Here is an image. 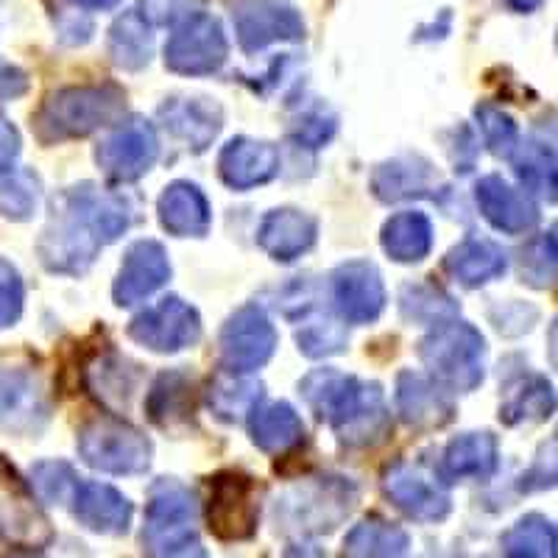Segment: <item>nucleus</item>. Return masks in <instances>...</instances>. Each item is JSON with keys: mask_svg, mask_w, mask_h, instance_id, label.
Segmentation results:
<instances>
[{"mask_svg": "<svg viewBox=\"0 0 558 558\" xmlns=\"http://www.w3.org/2000/svg\"><path fill=\"white\" fill-rule=\"evenodd\" d=\"M299 388L316 416L327 418L347 447H372L391 430V413L377 383H361L336 368H318Z\"/></svg>", "mask_w": 558, "mask_h": 558, "instance_id": "1", "label": "nucleus"}, {"mask_svg": "<svg viewBox=\"0 0 558 558\" xmlns=\"http://www.w3.org/2000/svg\"><path fill=\"white\" fill-rule=\"evenodd\" d=\"M123 107H126V96L114 84L64 87L43 104L37 114V132L45 143L87 137L107 123L118 121Z\"/></svg>", "mask_w": 558, "mask_h": 558, "instance_id": "2", "label": "nucleus"}, {"mask_svg": "<svg viewBox=\"0 0 558 558\" xmlns=\"http://www.w3.org/2000/svg\"><path fill=\"white\" fill-rule=\"evenodd\" d=\"M193 522L196 497L191 488L179 481H159L148 495L143 542L154 558H207Z\"/></svg>", "mask_w": 558, "mask_h": 558, "instance_id": "3", "label": "nucleus"}, {"mask_svg": "<svg viewBox=\"0 0 558 558\" xmlns=\"http://www.w3.org/2000/svg\"><path fill=\"white\" fill-rule=\"evenodd\" d=\"M422 361L450 391H475L486 368V341L472 324L450 318L422 341Z\"/></svg>", "mask_w": 558, "mask_h": 558, "instance_id": "4", "label": "nucleus"}, {"mask_svg": "<svg viewBox=\"0 0 558 558\" xmlns=\"http://www.w3.org/2000/svg\"><path fill=\"white\" fill-rule=\"evenodd\" d=\"M355 500V486L343 477H316L279 497L277 520L302 533L332 531L352 511Z\"/></svg>", "mask_w": 558, "mask_h": 558, "instance_id": "5", "label": "nucleus"}, {"mask_svg": "<svg viewBox=\"0 0 558 558\" xmlns=\"http://www.w3.org/2000/svg\"><path fill=\"white\" fill-rule=\"evenodd\" d=\"M78 452L98 472L137 475L151 463V441L121 418H96L78 433Z\"/></svg>", "mask_w": 558, "mask_h": 558, "instance_id": "6", "label": "nucleus"}, {"mask_svg": "<svg viewBox=\"0 0 558 558\" xmlns=\"http://www.w3.org/2000/svg\"><path fill=\"white\" fill-rule=\"evenodd\" d=\"M229 43L213 14L193 12L177 23L166 45V64L182 76H207L227 62Z\"/></svg>", "mask_w": 558, "mask_h": 558, "instance_id": "7", "label": "nucleus"}, {"mask_svg": "<svg viewBox=\"0 0 558 558\" xmlns=\"http://www.w3.org/2000/svg\"><path fill=\"white\" fill-rule=\"evenodd\" d=\"M0 539L17 547H45L53 539L34 488L0 458Z\"/></svg>", "mask_w": 558, "mask_h": 558, "instance_id": "8", "label": "nucleus"}, {"mask_svg": "<svg viewBox=\"0 0 558 558\" xmlns=\"http://www.w3.org/2000/svg\"><path fill=\"white\" fill-rule=\"evenodd\" d=\"M159 154L157 132L143 118H129L118 123L96 151V162L109 179L118 182H134L143 173L151 171Z\"/></svg>", "mask_w": 558, "mask_h": 558, "instance_id": "9", "label": "nucleus"}, {"mask_svg": "<svg viewBox=\"0 0 558 558\" xmlns=\"http://www.w3.org/2000/svg\"><path fill=\"white\" fill-rule=\"evenodd\" d=\"M129 336L140 347L154 349V352H179L202 338V318H198L196 307H191L179 296H166L162 302L134 316V322L129 324Z\"/></svg>", "mask_w": 558, "mask_h": 558, "instance_id": "10", "label": "nucleus"}, {"mask_svg": "<svg viewBox=\"0 0 558 558\" xmlns=\"http://www.w3.org/2000/svg\"><path fill=\"white\" fill-rule=\"evenodd\" d=\"M232 20H235L238 43L246 53L263 51L266 45L282 39L305 37L302 14L288 0H243L232 12Z\"/></svg>", "mask_w": 558, "mask_h": 558, "instance_id": "11", "label": "nucleus"}, {"mask_svg": "<svg viewBox=\"0 0 558 558\" xmlns=\"http://www.w3.org/2000/svg\"><path fill=\"white\" fill-rule=\"evenodd\" d=\"M277 349V330L260 307H241L235 316L223 324L221 355L232 372H254L266 366Z\"/></svg>", "mask_w": 558, "mask_h": 558, "instance_id": "12", "label": "nucleus"}, {"mask_svg": "<svg viewBox=\"0 0 558 558\" xmlns=\"http://www.w3.org/2000/svg\"><path fill=\"white\" fill-rule=\"evenodd\" d=\"M209 531L221 539H246L257 525V497L252 477L223 472L209 486Z\"/></svg>", "mask_w": 558, "mask_h": 558, "instance_id": "13", "label": "nucleus"}, {"mask_svg": "<svg viewBox=\"0 0 558 558\" xmlns=\"http://www.w3.org/2000/svg\"><path fill=\"white\" fill-rule=\"evenodd\" d=\"M332 302L343 322L368 324L386 307V286L372 263L349 260L332 274Z\"/></svg>", "mask_w": 558, "mask_h": 558, "instance_id": "14", "label": "nucleus"}, {"mask_svg": "<svg viewBox=\"0 0 558 558\" xmlns=\"http://www.w3.org/2000/svg\"><path fill=\"white\" fill-rule=\"evenodd\" d=\"M98 246H101L98 238L64 207L62 216L53 218L51 227L43 232L39 257H43L48 271L82 274L87 271L89 263L96 260Z\"/></svg>", "mask_w": 558, "mask_h": 558, "instance_id": "15", "label": "nucleus"}, {"mask_svg": "<svg viewBox=\"0 0 558 558\" xmlns=\"http://www.w3.org/2000/svg\"><path fill=\"white\" fill-rule=\"evenodd\" d=\"M383 488L393 506L405 511L411 520L438 522L450 514V495L438 483H433V477L413 470L408 463H393L383 477Z\"/></svg>", "mask_w": 558, "mask_h": 558, "instance_id": "16", "label": "nucleus"}, {"mask_svg": "<svg viewBox=\"0 0 558 558\" xmlns=\"http://www.w3.org/2000/svg\"><path fill=\"white\" fill-rule=\"evenodd\" d=\"M168 277H171V263H168L166 248L157 241H137L126 252V260L114 279V302L121 307L137 305L157 288L166 286Z\"/></svg>", "mask_w": 558, "mask_h": 558, "instance_id": "17", "label": "nucleus"}, {"mask_svg": "<svg viewBox=\"0 0 558 558\" xmlns=\"http://www.w3.org/2000/svg\"><path fill=\"white\" fill-rule=\"evenodd\" d=\"M477 207L497 232L525 235L539 223V209L527 193L517 191L502 177H483L475 187Z\"/></svg>", "mask_w": 558, "mask_h": 558, "instance_id": "18", "label": "nucleus"}, {"mask_svg": "<svg viewBox=\"0 0 558 558\" xmlns=\"http://www.w3.org/2000/svg\"><path fill=\"white\" fill-rule=\"evenodd\" d=\"M62 202L98 238V243L118 241L132 221L126 198L98 191L96 184H78V187L64 193Z\"/></svg>", "mask_w": 558, "mask_h": 558, "instance_id": "19", "label": "nucleus"}, {"mask_svg": "<svg viewBox=\"0 0 558 558\" xmlns=\"http://www.w3.org/2000/svg\"><path fill=\"white\" fill-rule=\"evenodd\" d=\"M218 171L232 191H252L279 171V151L266 140L238 137L227 143L218 157Z\"/></svg>", "mask_w": 558, "mask_h": 558, "instance_id": "20", "label": "nucleus"}, {"mask_svg": "<svg viewBox=\"0 0 558 558\" xmlns=\"http://www.w3.org/2000/svg\"><path fill=\"white\" fill-rule=\"evenodd\" d=\"M318 223L316 218H311L302 209L282 207L271 209L266 218L260 221L257 229V243L263 246V252L271 254L274 260L291 263L296 257L307 252V248L316 243Z\"/></svg>", "mask_w": 558, "mask_h": 558, "instance_id": "21", "label": "nucleus"}, {"mask_svg": "<svg viewBox=\"0 0 558 558\" xmlns=\"http://www.w3.org/2000/svg\"><path fill=\"white\" fill-rule=\"evenodd\" d=\"M397 411L411 427H441L452 418V400L438 380L402 372L397 380Z\"/></svg>", "mask_w": 558, "mask_h": 558, "instance_id": "22", "label": "nucleus"}, {"mask_svg": "<svg viewBox=\"0 0 558 558\" xmlns=\"http://www.w3.org/2000/svg\"><path fill=\"white\" fill-rule=\"evenodd\" d=\"M500 452L492 433H463L452 438L438 461V477L447 483L456 481H488L497 472Z\"/></svg>", "mask_w": 558, "mask_h": 558, "instance_id": "23", "label": "nucleus"}, {"mask_svg": "<svg viewBox=\"0 0 558 558\" xmlns=\"http://www.w3.org/2000/svg\"><path fill=\"white\" fill-rule=\"evenodd\" d=\"M159 118L168 132L193 151H204L218 137L223 123V112L216 101L207 98H171L162 104Z\"/></svg>", "mask_w": 558, "mask_h": 558, "instance_id": "24", "label": "nucleus"}, {"mask_svg": "<svg viewBox=\"0 0 558 558\" xmlns=\"http://www.w3.org/2000/svg\"><path fill=\"white\" fill-rule=\"evenodd\" d=\"M73 517L96 533H123L132 522V502L107 483L82 481L73 495Z\"/></svg>", "mask_w": 558, "mask_h": 558, "instance_id": "25", "label": "nucleus"}, {"mask_svg": "<svg viewBox=\"0 0 558 558\" xmlns=\"http://www.w3.org/2000/svg\"><path fill=\"white\" fill-rule=\"evenodd\" d=\"M48 405L28 372L0 368V425L9 430H37Z\"/></svg>", "mask_w": 558, "mask_h": 558, "instance_id": "26", "label": "nucleus"}, {"mask_svg": "<svg viewBox=\"0 0 558 558\" xmlns=\"http://www.w3.org/2000/svg\"><path fill=\"white\" fill-rule=\"evenodd\" d=\"M159 221L177 238H204L213 223L207 196L191 182L168 184L159 196Z\"/></svg>", "mask_w": 558, "mask_h": 558, "instance_id": "27", "label": "nucleus"}, {"mask_svg": "<svg viewBox=\"0 0 558 558\" xmlns=\"http://www.w3.org/2000/svg\"><path fill=\"white\" fill-rule=\"evenodd\" d=\"M508 266V257L497 243L483 241V238H470V241L458 243L447 254L445 268L456 282L463 288H481L492 279L502 277Z\"/></svg>", "mask_w": 558, "mask_h": 558, "instance_id": "28", "label": "nucleus"}, {"mask_svg": "<svg viewBox=\"0 0 558 558\" xmlns=\"http://www.w3.org/2000/svg\"><path fill=\"white\" fill-rule=\"evenodd\" d=\"M248 430H252L254 445L271 456L293 450L305 438V425L288 402H268L257 408L248 418Z\"/></svg>", "mask_w": 558, "mask_h": 558, "instance_id": "29", "label": "nucleus"}, {"mask_svg": "<svg viewBox=\"0 0 558 558\" xmlns=\"http://www.w3.org/2000/svg\"><path fill=\"white\" fill-rule=\"evenodd\" d=\"M514 173L527 191L547 204L558 202V157L542 140H522L511 154Z\"/></svg>", "mask_w": 558, "mask_h": 558, "instance_id": "30", "label": "nucleus"}, {"mask_svg": "<svg viewBox=\"0 0 558 558\" xmlns=\"http://www.w3.org/2000/svg\"><path fill=\"white\" fill-rule=\"evenodd\" d=\"M438 182L436 171L422 157H400L380 166L372 177V191L383 202H400V198L425 196Z\"/></svg>", "mask_w": 558, "mask_h": 558, "instance_id": "31", "label": "nucleus"}, {"mask_svg": "<svg viewBox=\"0 0 558 558\" xmlns=\"http://www.w3.org/2000/svg\"><path fill=\"white\" fill-rule=\"evenodd\" d=\"M383 248L397 263L425 260L433 248V223L425 213L405 209L383 227Z\"/></svg>", "mask_w": 558, "mask_h": 558, "instance_id": "32", "label": "nucleus"}, {"mask_svg": "<svg viewBox=\"0 0 558 558\" xmlns=\"http://www.w3.org/2000/svg\"><path fill=\"white\" fill-rule=\"evenodd\" d=\"M260 397V383L246 377L243 372L227 368V372L216 375V380L209 383L207 405L223 422H243V418H252V413L257 411Z\"/></svg>", "mask_w": 558, "mask_h": 558, "instance_id": "33", "label": "nucleus"}, {"mask_svg": "<svg viewBox=\"0 0 558 558\" xmlns=\"http://www.w3.org/2000/svg\"><path fill=\"white\" fill-rule=\"evenodd\" d=\"M558 408V393L550 380L542 375H527L508 391L506 402L500 405V418L506 425H522V422H545Z\"/></svg>", "mask_w": 558, "mask_h": 558, "instance_id": "34", "label": "nucleus"}, {"mask_svg": "<svg viewBox=\"0 0 558 558\" xmlns=\"http://www.w3.org/2000/svg\"><path fill=\"white\" fill-rule=\"evenodd\" d=\"M154 34L151 23L140 12H126L114 20L109 32V57L123 70H143L151 62Z\"/></svg>", "mask_w": 558, "mask_h": 558, "instance_id": "35", "label": "nucleus"}, {"mask_svg": "<svg viewBox=\"0 0 558 558\" xmlns=\"http://www.w3.org/2000/svg\"><path fill=\"white\" fill-rule=\"evenodd\" d=\"M408 533L383 520L355 525L343 539V558H408Z\"/></svg>", "mask_w": 558, "mask_h": 558, "instance_id": "36", "label": "nucleus"}, {"mask_svg": "<svg viewBox=\"0 0 558 558\" xmlns=\"http://www.w3.org/2000/svg\"><path fill=\"white\" fill-rule=\"evenodd\" d=\"M502 558H558V533L542 514H527L502 533Z\"/></svg>", "mask_w": 558, "mask_h": 558, "instance_id": "37", "label": "nucleus"}, {"mask_svg": "<svg viewBox=\"0 0 558 558\" xmlns=\"http://www.w3.org/2000/svg\"><path fill=\"white\" fill-rule=\"evenodd\" d=\"M148 416L157 422L159 427H171L182 418H187V413H193V383L191 377L182 375V372H166L159 375L157 383L151 386L148 393Z\"/></svg>", "mask_w": 558, "mask_h": 558, "instance_id": "38", "label": "nucleus"}, {"mask_svg": "<svg viewBox=\"0 0 558 558\" xmlns=\"http://www.w3.org/2000/svg\"><path fill=\"white\" fill-rule=\"evenodd\" d=\"M129 363L121 361L118 355L98 357L93 366L87 368V386L96 393L98 400L112 411H123L134 391V372L126 368Z\"/></svg>", "mask_w": 558, "mask_h": 558, "instance_id": "39", "label": "nucleus"}, {"mask_svg": "<svg viewBox=\"0 0 558 558\" xmlns=\"http://www.w3.org/2000/svg\"><path fill=\"white\" fill-rule=\"evenodd\" d=\"M39 179L34 171H12L0 179V213L12 221H28L39 207Z\"/></svg>", "mask_w": 558, "mask_h": 558, "instance_id": "40", "label": "nucleus"}, {"mask_svg": "<svg viewBox=\"0 0 558 558\" xmlns=\"http://www.w3.org/2000/svg\"><path fill=\"white\" fill-rule=\"evenodd\" d=\"M522 282L533 288H550L558 282V243L553 235L531 238L520 252Z\"/></svg>", "mask_w": 558, "mask_h": 558, "instance_id": "41", "label": "nucleus"}, {"mask_svg": "<svg viewBox=\"0 0 558 558\" xmlns=\"http://www.w3.org/2000/svg\"><path fill=\"white\" fill-rule=\"evenodd\" d=\"M402 316L408 322H436L445 324V318L456 316V305L445 291L433 286H408L402 291Z\"/></svg>", "mask_w": 558, "mask_h": 558, "instance_id": "42", "label": "nucleus"}, {"mask_svg": "<svg viewBox=\"0 0 558 558\" xmlns=\"http://www.w3.org/2000/svg\"><path fill=\"white\" fill-rule=\"evenodd\" d=\"M78 483L73 466L64 461H43L32 470V488L43 502H73Z\"/></svg>", "mask_w": 558, "mask_h": 558, "instance_id": "43", "label": "nucleus"}, {"mask_svg": "<svg viewBox=\"0 0 558 558\" xmlns=\"http://www.w3.org/2000/svg\"><path fill=\"white\" fill-rule=\"evenodd\" d=\"M296 343L307 357L338 355L347 347V330L336 318H313V322L302 324V330L296 332Z\"/></svg>", "mask_w": 558, "mask_h": 558, "instance_id": "44", "label": "nucleus"}, {"mask_svg": "<svg viewBox=\"0 0 558 558\" xmlns=\"http://www.w3.org/2000/svg\"><path fill=\"white\" fill-rule=\"evenodd\" d=\"M477 123H481L483 140L486 146L497 154V157H511L514 148L520 146V132L517 123L508 118L502 109L492 107V104H481L477 107Z\"/></svg>", "mask_w": 558, "mask_h": 558, "instance_id": "45", "label": "nucleus"}, {"mask_svg": "<svg viewBox=\"0 0 558 558\" xmlns=\"http://www.w3.org/2000/svg\"><path fill=\"white\" fill-rule=\"evenodd\" d=\"M558 486V427L545 445L536 452V461L531 463V470L522 475L520 488L522 492H545V488Z\"/></svg>", "mask_w": 558, "mask_h": 558, "instance_id": "46", "label": "nucleus"}, {"mask_svg": "<svg viewBox=\"0 0 558 558\" xmlns=\"http://www.w3.org/2000/svg\"><path fill=\"white\" fill-rule=\"evenodd\" d=\"M23 299H26V291H23L17 268L0 257V330H7L17 322L23 313Z\"/></svg>", "mask_w": 558, "mask_h": 558, "instance_id": "47", "label": "nucleus"}, {"mask_svg": "<svg viewBox=\"0 0 558 558\" xmlns=\"http://www.w3.org/2000/svg\"><path fill=\"white\" fill-rule=\"evenodd\" d=\"M536 318H539V311L522 305V302H511V305H502L500 311H492V322L506 336H522L536 324Z\"/></svg>", "mask_w": 558, "mask_h": 558, "instance_id": "48", "label": "nucleus"}, {"mask_svg": "<svg viewBox=\"0 0 558 558\" xmlns=\"http://www.w3.org/2000/svg\"><path fill=\"white\" fill-rule=\"evenodd\" d=\"M332 132H336V118H330V114H324L322 109H316V112L305 114V118L299 121L293 137H296L299 143H305L307 148H318L332 137Z\"/></svg>", "mask_w": 558, "mask_h": 558, "instance_id": "49", "label": "nucleus"}, {"mask_svg": "<svg viewBox=\"0 0 558 558\" xmlns=\"http://www.w3.org/2000/svg\"><path fill=\"white\" fill-rule=\"evenodd\" d=\"M191 0H143V17H148L151 23H182L184 17H191V9H187Z\"/></svg>", "mask_w": 558, "mask_h": 558, "instance_id": "50", "label": "nucleus"}, {"mask_svg": "<svg viewBox=\"0 0 558 558\" xmlns=\"http://www.w3.org/2000/svg\"><path fill=\"white\" fill-rule=\"evenodd\" d=\"M17 154H20V134L12 123L0 114V179L9 177L17 162Z\"/></svg>", "mask_w": 558, "mask_h": 558, "instance_id": "51", "label": "nucleus"}, {"mask_svg": "<svg viewBox=\"0 0 558 558\" xmlns=\"http://www.w3.org/2000/svg\"><path fill=\"white\" fill-rule=\"evenodd\" d=\"M28 87L26 82V73L17 68H12V64L0 62V98H17L23 96Z\"/></svg>", "mask_w": 558, "mask_h": 558, "instance_id": "52", "label": "nucleus"}, {"mask_svg": "<svg viewBox=\"0 0 558 558\" xmlns=\"http://www.w3.org/2000/svg\"><path fill=\"white\" fill-rule=\"evenodd\" d=\"M547 361L558 372V318L550 324V330H547Z\"/></svg>", "mask_w": 558, "mask_h": 558, "instance_id": "53", "label": "nucleus"}, {"mask_svg": "<svg viewBox=\"0 0 558 558\" xmlns=\"http://www.w3.org/2000/svg\"><path fill=\"white\" fill-rule=\"evenodd\" d=\"M286 558H327V556H324L316 545L302 542V545H291V550L286 553Z\"/></svg>", "mask_w": 558, "mask_h": 558, "instance_id": "54", "label": "nucleus"}, {"mask_svg": "<svg viewBox=\"0 0 558 558\" xmlns=\"http://www.w3.org/2000/svg\"><path fill=\"white\" fill-rule=\"evenodd\" d=\"M506 3L511 9H514V12L531 14V12H536V9H539L542 3H545V0H506Z\"/></svg>", "mask_w": 558, "mask_h": 558, "instance_id": "55", "label": "nucleus"}, {"mask_svg": "<svg viewBox=\"0 0 558 558\" xmlns=\"http://www.w3.org/2000/svg\"><path fill=\"white\" fill-rule=\"evenodd\" d=\"M70 3H76V7L82 9H109L114 7L118 0H70Z\"/></svg>", "mask_w": 558, "mask_h": 558, "instance_id": "56", "label": "nucleus"}, {"mask_svg": "<svg viewBox=\"0 0 558 558\" xmlns=\"http://www.w3.org/2000/svg\"><path fill=\"white\" fill-rule=\"evenodd\" d=\"M550 235H553V241L558 243V223H553V229H550Z\"/></svg>", "mask_w": 558, "mask_h": 558, "instance_id": "57", "label": "nucleus"}]
</instances>
